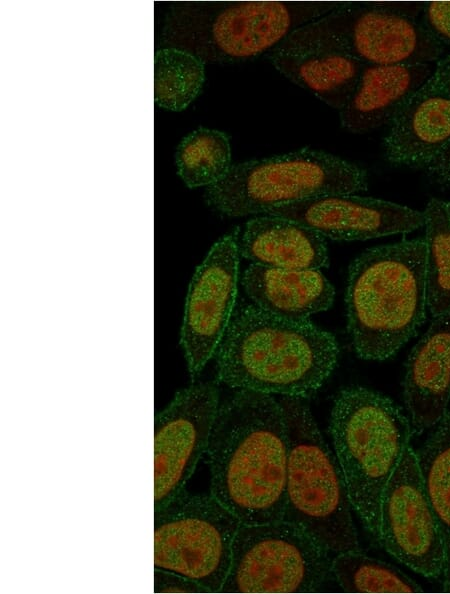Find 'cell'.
<instances>
[{
    "label": "cell",
    "instance_id": "cell-1",
    "mask_svg": "<svg viewBox=\"0 0 450 594\" xmlns=\"http://www.w3.org/2000/svg\"><path fill=\"white\" fill-rule=\"evenodd\" d=\"M287 453L278 399L236 390L219 406L207 446L210 494L241 524L283 520Z\"/></svg>",
    "mask_w": 450,
    "mask_h": 594
},
{
    "label": "cell",
    "instance_id": "cell-2",
    "mask_svg": "<svg viewBox=\"0 0 450 594\" xmlns=\"http://www.w3.org/2000/svg\"><path fill=\"white\" fill-rule=\"evenodd\" d=\"M216 354L217 378L228 387L306 399L334 370L339 348L309 319L280 318L251 304L233 314Z\"/></svg>",
    "mask_w": 450,
    "mask_h": 594
},
{
    "label": "cell",
    "instance_id": "cell-3",
    "mask_svg": "<svg viewBox=\"0 0 450 594\" xmlns=\"http://www.w3.org/2000/svg\"><path fill=\"white\" fill-rule=\"evenodd\" d=\"M345 304L356 354L372 361L392 357L416 333L428 309L424 238L361 253L349 267Z\"/></svg>",
    "mask_w": 450,
    "mask_h": 594
},
{
    "label": "cell",
    "instance_id": "cell-4",
    "mask_svg": "<svg viewBox=\"0 0 450 594\" xmlns=\"http://www.w3.org/2000/svg\"><path fill=\"white\" fill-rule=\"evenodd\" d=\"M329 430L353 511L377 539L381 498L410 446V420L387 396L349 386L334 400Z\"/></svg>",
    "mask_w": 450,
    "mask_h": 594
},
{
    "label": "cell",
    "instance_id": "cell-5",
    "mask_svg": "<svg viewBox=\"0 0 450 594\" xmlns=\"http://www.w3.org/2000/svg\"><path fill=\"white\" fill-rule=\"evenodd\" d=\"M304 400L278 398L288 444L283 520L330 553L360 550L344 476Z\"/></svg>",
    "mask_w": 450,
    "mask_h": 594
},
{
    "label": "cell",
    "instance_id": "cell-6",
    "mask_svg": "<svg viewBox=\"0 0 450 594\" xmlns=\"http://www.w3.org/2000/svg\"><path fill=\"white\" fill-rule=\"evenodd\" d=\"M425 3L342 2L293 32L274 52L334 50L364 64H429L439 61L442 46L416 21Z\"/></svg>",
    "mask_w": 450,
    "mask_h": 594
},
{
    "label": "cell",
    "instance_id": "cell-7",
    "mask_svg": "<svg viewBox=\"0 0 450 594\" xmlns=\"http://www.w3.org/2000/svg\"><path fill=\"white\" fill-rule=\"evenodd\" d=\"M367 185L366 171L356 164L304 148L232 165L207 187L205 200L215 211L239 217L320 195L353 194Z\"/></svg>",
    "mask_w": 450,
    "mask_h": 594
},
{
    "label": "cell",
    "instance_id": "cell-8",
    "mask_svg": "<svg viewBox=\"0 0 450 594\" xmlns=\"http://www.w3.org/2000/svg\"><path fill=\"white\" fill-rule=\"evenodd\" d=\"M338 1H231L183 13L188 50L203 61H244L274 50L293 32L339 7Z\"/></svg>",
    "mask_w": 450,
    "mask_h": 594
},
{
    "label": "cell",
    "instance_id": "cell-9",
    "mask_svg": "<svg viewBox=\"0 0 450 594\" xmlns=\"http://www.w3.org/2000/svg\"><path fill=\"white\" fill-rule=\"evenodd\" d=\"M330 552L285 520L241 524L220 593H312L330 578Z\"/></svg>",
    "mask_w": 450,
    "mask_h": 594
},
{
    "label": "cell",
    "instance_id": "cell-10",
    "mask_svg": "<svg viewBox=\"0 0 450 594\" xmlns=\"http://www.w3.org/2000/svg\"><path fill=\"white\" fill-rule=\"evenodd\" d=\"M239 519L211 494L183 490L154 512V567L220 593L228 575Z\"/></svg>",
    "mask_w": 450,
    "mask_h": 594
},
{
    "label": "cell",
    "instance_id": "cell-11",
    "mask_svg": "<svg viewBox=\"0 0 450 594\" xmlns=\"http://www.w3.org/2000/svg\"><path fill=\"white\" fill-rule=\"evenodd\" d=\"M377 540L392 557L416 573L429 578L442 576L444 542L411 446L383 492Z\"/></svg>",
    "mask_w": 450,
    "mask_h": 594
},
{
    "label": "cell",
    "instance_id": "cell-12",
    "mask_svg": "<svg viewBox=\"0 0 450 594\" xmlns=\"http://www.w3.org/2000/svg\"><path fill=\"white\" fill-rule=\"evenodd\" d=\"M219 409L214 382L179 391L154 417V512L179 495L206 453Z\"/></svg>",
    "mask_w": 450,
    "mask_h": 594
},
{
    "label": "cell",
    "instance_id": "cell-13",
    "mask_svg": "<svg viewBox=\"0 0 450 594\" xmlns=\"http://www.w3.org/2000/svg\"><path fill=\"white\" fill-rule=\"evenodd\" d=\"M239 228L210 249L191 279L180 343L192 379L217 353L233 317L239 268Z\"/></svg>",
    "mask_w": 450,
    "mask_h": 594
},
{
    "label": "cell",
    "instance_id": "cell-14",
    "mask_svg": "<svg viewBox=\"0 0 450 594\" xmlns=\"http://www.w3.org/2000/svg\"><path fill=\"white\" fill-rule=\"evenodd\" d=\"M268 215L301 223L321 236L344 241L408 233L424 226V213L354 194H325L269 209Z\"/></svg>",
    "mask_w": 450,
    "mask_h": 594
},
{
    "label": "cell",
    "instance_id": "cell-15",
    "mask_svg": "<svg viewBox=\"0 0 450 594\" xmlns=\"http://www.w3.org/2000/svg\"><path fill=\"white\" fill-rule=\"evenodd\" d=\"M402 386L413 434L435 427L450 408V310L434 317L411 350Z\"/></svg>",
    "mask_w": 450,
    "mask_h": 594
},
{
    "label": "cell",
    "instance_id": "cell-16",
    "mask_svg": "<svg viewBox=\"0 0 450 594\" xmlns=\"http://www.w3.org/2000/svg\"><path fill=\"white\" fill-rule=\"evenodd\" d=\"M450 146V98L430 79L388 125L383 147L391 163L426 168Z\"/></svg>",
    "mask_w": 450,
    "mask_h": 594
},
{
    "label": "cell",
    "instance_id": "cell-17",
    "mask_svg": "<svg viewBox=\"0 0 450 594\" xmlns=\"http://www.w3.org/2000/svg\"><path fill=\"white\" fill-rule=\"evenodd\" d=\"M433 72L429 64H364L353 93L339 111L341 126L365 133L389 125Z\"/></svg>",
    "mask_w": 450,
    "mask_h": 594
},
{
    "label": "cell",
    "instance_id": "cell-18",
    "mask_svg": "<svg viewBox=\"0 0 450 594\" xmlns=\"http://www.w3.org/2000/svg\"><path fill=\"white\" fill-rule=\"evenodd\" d=\"M242 284L253 305L289 320H306L327 310L335 291L318 269H284L251 264Z\"/></svg>",
    "mask_w": 450,
    "mask_h": 594
},
{
    "label": "cell",
    "instance_id": "cell-19",
    "mask_svg": "<svg viewBox=\"0 0 450 594\" xmlns=\"http://www.w3.org/2000/svg\"><path fill=\"white\" fill-rule=\"evenodd\" d=\"M240 255L252 264L284 269H319L328 263L324 237L296 221L265 214L246 223Z\"/></svg>",
    "mask_w": 450,
    "mask_h": 594
},
{
    "label": "cell",
    "instance_id": "cell-20",
    "mask_svg": "<svg viewBox=\"0 0 450 594\" xmlns=\"http://www.w3.org/2000/svg\"><path fill=\"white\" fill-rule=\"evenodd\" d=\"M273 66L293 83L340 111L353 93L364 63L334 50L268 53Z\"/></svg>",
    "mask_w": 450,
    "mask_h": 594
},
{
    "label": "cell",
    "instance_id": "cell-21",
    "mask_svg": "<svg viewBox=\"0 0 450 594\" xmlns=\"http://www.w3.org/2000/svg\"><path fill=\"white\" fill-rule=\"evenodd\" d=\"M416 454L423 485L444 542L443 591L450 593V408Z\"/></svg>",
    "mask_w": 450,
    "mask_h": 594
},
{
    "label": "cell",
    "instance_id": "cell-22",
    "mask_svg": "<svg viewBox=\"0 0 450 594\" xmlns=\"http://www.w3.org/2000/svg\"><path fill=\"white\" fill-rule=\"evenodd\" d=\"M175 163L187 187H209L220 181L232 166L229 138L219 130L200 127L179 143Z\"/></svg>",
    "mask_w": 450,
    "mask_h": 594
},
{
    "label": "cell",
    "instance_id": "cell-23",
    "mask_svg": "<svg viewBox=\"0 0 450 594\" xmlns=\"http://www.w3.org/2000/svg\"><path fill=\"white\" fill-rule=\"evenodd\" d=\"M424 213L426 290L433 317L450 310V215L446 202L432 198Z\"/></svg>",
    "mask_w": 450,
    "mask_h": 594
},
{
    "label": "cell",
    "instance_id": "cell-24",
    "mask_svg": "<svg viewBox=\"0 0 450 594\" xmlns=\"http://www.w3.org/2000/svg\"><path fill=\"white\" fill-rule=\"evenodd\" d=\"M205 79L204 61L180 47L158 50L154 57V99L171 111L185 109L200 92Z\"/></svg>",
    "mask_w": 450,
    "mask_h": 594
},
{
    "label": "cell",
    "instance_id": "cell-25",
    "mask_svg": "<svg viewBox=\"0 0 450 594\" xmlns=\"http://www.w3.org/2000/svg\"><path fill=\"white\" fill-rule=\"evenodd\" d=\"M332 578L346 593H419L423 589L392 565L371 558L361 550L335 554Z\"/></svg>",
    "mask_w": 450,
    "mask_h": 594
},
{
    "label": "cell",
    "instance_id": "cell-26",
    "mask_svg": "<svg viewBox=\"0 0 450 594\" xmlns=\"http://www.w3.org/2000/svg\"><path fill=\"white\" fill-rule=\"evenodd\" d=\"M421 24L442 46L450 47V1L426 2Z\"/></svg>",
    "mask_w": 450,
    "mask_h": 594
},
{
    "label": "cell",
    "instance_id": "cell-27",
    "mask_svg": "<svg viewBox=\"0 0 450 594\" xmlns=\"http://www.w3.org/2000/svg\"><path fill=\"white\" fill-rule=\"evenodd\" d=\"M154 593H210L196 581L181 574L154 567Z\"/></svg>",
    "mask_w": 450,
    "mask_h": 594
},
{
    "label": "cell",
    "instance_id": "cell-28",
    "mask_svg": "<svg viewBox=\"0 0 450 594\" xmlns=\"http://www.w3.org/2000/svg\"><path fill=\"white\" fill-rule=\"evenodd\" d=\"M426 169L438 183L450 185V146Z\"/></svg>",
    "mask_w": 450,
    "mask_h": 594
},
{
    "label": "cell",
    "instance_id": "cell-29",
    "mask_svg": "<svg viewBox=\"0 0 450 594\" xmlns=\"http://www.w3.org/2000/svg\"><path fill=\"white\" fill-rule=\"evenodd\" d=\"M430 81L450 98V55L438 61Z\"/></svg>",
    "mask_w": 450,
    "mask_h": 594
},
{
    "label": "cell",
    "instance_id": "cell-30",
    "mask_svg": "<svg viewBox=\"0 0 450 594\" xmlns=\"http://www.w3.org/2000/svg\"><path fill=\"white\" fill-rule=\"evenodd\" d=\"M446 206H447L448 213L450 215V202H446Z\"/></svg>",
    "mask_w": 450,
    "mask_h": 594
}]
</instances>
